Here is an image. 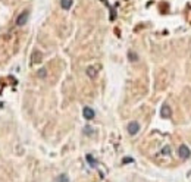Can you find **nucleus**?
Segmentation results:
<instances>
[{"label": "nucleus", "mask_w": 191, "mask_h": 182, "mask_svg": "<svg viewBox=\"0 0 191 182\" xmlns=\"http://www.w3.org/2000/svg\"><path fill=\"white\" fill-rule=\"evenodd\" d=\"M37 76H38V78H41V79H44V78L47 76V69H46V68H41V69L37 72Z\"/></svg>", "instance_id": "obj_9"}, {"label": "nucleus", "mask_w": 191, "mask_h": 182, "mask_svg": "<svg viewBox=\"0 0 191 182\" xmlns=\"http://www.w3.org/2000/svg\"><path fill=\"white\" fill-rule=\"evenodd\" d=\"M84 132L88 134V135H93V134H94V131H93L91 128H85V129H84Z\"/></svg>", "instance_id": "obj_14"}, {"label": "nucleus", "mask_w": 191, "mask_h": 182, "mask_svg": "<svg viewBox=\"0 0 191 182\" xmlns=\"http://www.w3.org/2000/svg\"><path fill=\"white\" fill-rule=\"evenodd\" d=\"M126 129H128V134H129V135H137L140 131V124L135 122V121H134V122H129L128 127H126Z\"/></svg>", "instance_id": "obj_4"}, {"label": "nucleus", "mask_w": 191, "mask_h": 182, "mask_svg": "<svg viewBox=\"0 0 191 182\" xmlns=\"http://www.w3.org/2000/svg\"><path fill=\"white\" fill-rule=\"evenodd\" d=\"M28 18H30V10H28V9H25V10H22V12L16 16L15 24H16L18 27H24V25L28 22Z\"/></svg>", "instance_id": "obj_1"}, {"label": "nucleus", "mask_w": 191, "mask_h": 182, "mask_svg": "<svg viewBox=\"0 0 191 182\" xmlns=\"http://www.w3.org/2000/svg\"><path fill=\"white\" fill-rule=\"evenodd\" d=\"M56 182H68V176H66V175H60V176L56 179Z\"/></svg>", "instance_id": "obj_13"}, {"label": "nucleus", "mask_w": 191, "mask_h": 182, "mask_svg": "<svg viewBox=\"0 0 191 182\" xmlns=\"http://www.w3.org/2000/svg\"><path fill=\"white\" fill-rule=\"evenodd\" d=\"M85 159H87V162L88 163H90V166H93V167H96V160H94V157H93V156H91V154H87V157H85Z\"/></svg>", "instance_id": "obj_10"}, {"label": "nucleus", "mask_w": 191, "mask_h": 182, "mask_svg": "<svg viewBox=\"0 0 191 182\" xmlns=\"http://www.w3.org/2000/svg\"><path fill=\"white\" fill-rule=\"evenodd\" d=\"M85 73H87V76L90 79H96V76L99 73V69L96 66H88L87 69H85Z\"/></svg>", "instance_id": "obj_6"}, {"label": "nucleus", "mask_w": 191, "mask_h": 182, "mask_svg": "<svg viewBox=\"0 0 191 182\" xmlns=\"http://www.w3.org/2000/svg\"><path fill=\"white\" fill-rule=\"evenodd\" d=\"M160 154H163V156H169V154H171V147L166 146L162 151H160Z\"/></svg>", "instance_id": "obj_11"}, {"label": "nucleus", "mask_w": 191, "mask_h": 182, "mask_svg": "<svg viewBox=\"0 0 191 182\" xmlns=\"http://www.w3.org/2000/svg\"><path fill=\"white\" fill-rule=\"evenodd\" d=\"M0 107H1V104H0Z\"/></svg>", "instance_id": "obj_16"}, {"label": "nucleus", "mask_w": 191, "mask_h": 182, "mask_svg": "<svg viewBox=\"0 0 191 182\" xmlns=\"http://www.w3.org/2000/svg\"><path fill=\"white\" fill-rule=\"evenodd\" d=\"M128 56H129V60H131V62H135V60H138V56L135 55L134 52H129V53H128Z\"/></svg>", "instance_id": "obj_12"}, {"label": "nucleus", "mask_w": 191, "mask_h": 182, "mask_svg": "<svg viewBox=\"0 0 191 182\" xmlns=\"http://www.w3.org/2000/svg\"><path fill=\"white\" fill-rule=\"evenodd\" d=\"M131 162H132V159H129V157L123 159V163H131Z\"/></svg>", "instance_id": "obj_15"}, {"label": "nucleus", "mask_w": 191, "mask_h": 182, "mask_svg": "<svg viewBox=\"0 0 191 182\" xmlns=\"http://www.w3.org/2000/svg\"><path fill=\"white\" fill-rule=\"evenodd\" d=\"M41 60H43V55H41L38 50H34V52H33V56H31V65H38Z\"/></svg>", "instance_id": "obj_5"}, {"label": "nucleus", "mask_w": 191, "mask_h": 182, "mask_svg": "<svg viewBox=\"0 0 191 182\" xmlns=\"http://www.w3.org/2000/svg\"><path fill=\"white\" fill-rule=\"evenodd\" d=\"M72 3H74V0H60V6L65 10H68V9L72 7Z\"/></svg>", "instance_id": "obj_8"}, {"label": "nucleus", "mask_w": 191, "mask_h": 182, "mask_svg": "<svg viewBox=\"0 0 191 182\" xmlns=\"http://www.w3.org/2000/svg\"><path fill=\"white\" fill-rule=\"evenodd\" d=\"M178 154H179V157L181 159H190V156H191V151H190V148L185 146V144H182V146H179V148H178Z\"/></svg>", "instance_id": "obj_3"}, {"label": "nucleus", "mask_w": 191, "mask_h": 182, "mask_svg": "<svg viewBox=\"0 0 191 182\" xmlns=\"http://www.w3.org/2000/svg\"><path fill=\"white\" fill-rule=\"evenodd\" d=\"M82 115H84V118H85V119H88V121L94 119V116H96L94 110L91 109V107H88V106H85V107H84V110H82Z\"/></svg>", "instance_id": "obj_7"}, {"label": "nucleus", "mask_w": 191, "mask_h": 182, "mask_svg": "<svg viewBox=\"0 0 191 182\" xmlns=\"http://www.w3.org/2000/svg\"><path fill=\"white\" fill-rule=\"evenodd\" d=\"M160 116L163 119H169L172 116V109H171V106L168 103H163L162 104V107H160Z\"/></svg>", "instance_id": "obj_2"}]
</instances>
